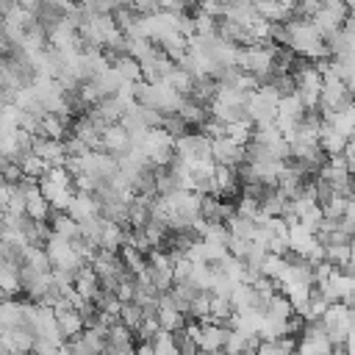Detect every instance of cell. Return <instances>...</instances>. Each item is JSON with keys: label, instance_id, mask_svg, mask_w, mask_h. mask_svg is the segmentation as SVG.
<instances>
[{"label": "cell", "instance_id": "ba28073f", "mask_svg": "<svg viewBox=\"0 0 355 355\" xmlns=\"http://www.w3.org/2000/svg\"><path fill=\"white\" fill-rule=\"evenodd\" d=\"M31 153L39 155L47 166H61L67 153H64V141H53V139H44V136H33L31 139Z\"/></svg>", "mask_w": 355, "mask_h": 355}, {"label": "cell", "instance_id": "ac0fdd59", "mask_svg": "<svg viewBox=\"0 0 355 355\" xmlns=\"http://www.w3.org/2000/svg\"><path fill=\"white\" fill-rule=\"evenodd\" d=\"M111 67H114V72L122 78V83H139V80H141L139 61H133V58H130V55H125V53L114 55V58H111Z\"/></svg>", "mask_w": 355, "mask_h": 355}, {"label": "cell", "instance_id": "5b68a950", "mask_svg": "<svg viewBox=\"0 0 355 355\" xmlns=\"http://www.w3.org/2000/svg\"><path fill=\"white\" fill-rule=\"evenodd\" d=\"M211 161L214 164H222V166H241L244 164V147L233 144L227 136H219L211 141Z\"/></svg>", "mask_w": 355, "mask_h": 355}, {"label": "cell", "instance_id": "3957f363", "mask_svg": "<svg viewBox=\"0 0 355 355\" xmlns=\"http://www.w3.org/2000/svg\"><path fill=\"white\" fill-rule=\"evenodd\" d=\"M225 338H227V327L225 324H216L211 319H202L191 341H194L197 352H216V349L225 347Z\"/></svg>", "mask_w": 355, "mask_h": 355}, {"label": "cell", "instance_id": "bcb514c9", "mask_svg": "<svg viewBox=\"0 0 355 355\" xmlns=\"http://www.w3.org/2000/svg\"><path fill=\"white\" fill-rule=\"evenodd\" d=\"M225 250H227V255L244 261V258H247V250H250V241H247V239H233V236H227Z\"/></svg>", "mask_w": 355, "mask_h": 355}, {"label": "cell", "instance_id": "7402d4cb", "mask_svg": "<svg viewBox=\"0 0 355 355\" xmlns=\"http://www.w3.org/2000/svg\"><path fill=\"white\" fill-rule=\"evenodd\" d=\"M178 116L186 122V128H189V130H197V128H200V122L208 116V108L186 97V100L180 103V108H178Z\"/></svg>", "mask_w": 355, "mask_h": 355}, {"label": "cell", "instance_id": "d4e9b609", "mask_svg": "<svg viewBox=\"0 0 355 355\" xmlns=\"http://www.w3.org/2000/svg\"><path fill=\"white\" fill-rule=\"evenodd\" d=\"M225 136H227L233 144L244 147V144H250V139H252V122H250L247 116H241V119H236V122H227V125H225Z\"/></svg>", "mask_w": 355, "mask_h": 355}, {"label": "cell", "instance_id": "f546056e", "mask_svg": "<svg viewBox=\"0 0 355 355\" xmlns=\"http://www.w3.org/2000/svg\"><path fill=\"white\" fill-rule=\"evenodd\" d=\"M275 114H283V116H288V119L300 122V119L305 116V108H302L300 97L291 92V94H283V97L277 100V108H275Z\"/></svg>", "mask_w": 355, "mask_h": 355}, {"label": "cell", "instance_id": "83f0119b", "mask_svg": "<svg viewBox=\"0 0 355 355\" xmlns=\"http://www.w3.org/2000/svg\"><path fill=\"white\" fill-rule=\"evenodd\" d=\"M17 164H19V169H22V178H31V180H39V178L47 172V164H44L39 155H33L31 150L22 153Z\"/></svg>", "mask_w": 355, "mask_h": 355}, {"label": "cell", "instance_id": "f35d334b", "mask_svg": "<svg viewBox=\"0 0 355 355\" xmlns=\"http://www.w3.org/2000/svg\"><path fill=\"white\" fill-rule=\"evenodd\" d=\"M122 305L125 302H133V294H136V286H133V277L130 275H125V277H119V283L114 286V291H111Z\"/></svg>", "mask_w": 355, "mask_h": 355}, {"label": "cell", "instance_id": "836d02e7", "mask_svg": "<svg viewBox=\"0 0 355 355\" xmlns=\"http://www.w3.org/2000/svg\"><path fill=\"white\" fill-rule=\"evenodd\" d=\"M225 227H227V236H233V239H247V241H250V236H252V230H255V222H252V219H244V216H230V219L225 222Z\"/></svg>", "mask_w": 355, "mask_h": 355}, {"label": "cell", "instance_id": "d590c367", "mask_svg": "<svg viewBox=\"0 0 355 355\" xmlns=\"http://www.w3.org/2000/svg\"><path fill=\"white\" fill-rule=\"evenodd\" d=\"M147 344L153 347V352H155V355H178L175 336H172V333H166V330H158Z\"/></svg>", "mask_w": 355, "mask_h": 355}, {"label": "cell", "instance_id": "c3c4849f", "mask_svg": "<svg viewBox=\"0 0 355 355\" xmlns=\"http://www.w3.org/2000/svg\"><path fill=\"white\" fill-rule=\"evenodd\" d=\"M341 3H344V6L349 8V11H352V6H355V0H341Z\"/></svg>", "mask_w": 355, "mask_h": 355}, {"label": "cell", "instance_id": "52a82bcc", "mask_svg": "<svg viewBox=\"0 0 355 355\" xmlns=\"http://www.w3.org/2000/svg\"><path fill=\"white\" fill-rule=\"evenodd\" d=\"M130 147V139H128V133H125V128L119 125V122H114V125H105L103 130H100V150L103 153H108V155H122L125 150Z\"/></svg>", "mask_w": 355, "mask_h": 355}, {"label": "cell", "instance_id": "9c48e42d", "mask_svg": "<svg viewBox=\"0 0 355 355\" xmlns=\"http://www.w3.org/2000/svg\"><path fill=\"white\" fill-rule=\"evenodd\" d=\"M36 183H39V194L50 202V211H55V214H67V208H69L75 191H72V189H64V186H55V183H50L47 178H39Z\"/></svg>", "mask_w": 355, "mask_h": 355}, {"label": "cell", "instance_id": "6da1fadb", "mask_svg": "<svg viewBox=\"0 0 355 355\" xmlns=\"http://www.w3.org/2000/svg\"><path fill=\"white\" fill-rule=\"evenodd\" d=\"M172 153H175V158H180L186 164H194L200 158H211V139H205L200 130H186V133L175 136Z\"/></svg>", "mask_w": 355, "mask_h": 355}, {"label": "cell", "instance_id": "4dcf8cb0", "mask_svg": "<svg viewBox=\"0 0 355 355\" xmlns=\"http://www.w3.org/2000/svg\"><path fill=\"white\" fill-rule=\"evenodd\" d=\"M230 313H233V305H230V300H227V297H214V294H211L208 319H211V322H216V324H225V322L230 319Z\"/></svg>", "mask_w": 355, "mask_h": 355}, {"label": "cell", "instance_id": "60d3db41", "mask_svg": "<svg viewBox=\"0 0 355 355\" xmlns=\"http://www.w3.org/2000/svg\"><path fill=\"white\" fill-rule=\"evenodd\" d=\"M322 11H327V14H330V17H333L338 25H341L347 17H352V11H349V8H347L341 0H322Z\"/></svg>", "mask_w": 355, "mask_h": 355}, {"label": "cell", "instance_id": "8d00e7d4", "mask_svg": "<svg viewBox=\"0 0 355 355\" xmlns=\"http://www.w3.org/2000/svg\"><path fill=\"white\" fill-rule=\"evenodd\" d=\"M141 316H144V311L136 305V302H125L122 308H119V324H125L130 333L139 327V322H141Z\"/></svg>", "mask_w": 355, "mask_h": 355}, {"label": "cell", "instance_id": "44dd1931", "mask_svg": "<svg viewBox=\"0 0 355 355\" xmlns=\"http://www.w3.org/2000/svg\"><path fill=\"white\" fill-rule=\"evenodd\" d=\"M164 83L169 86V89H175L180 97H189V92H191V86H194V78H191V72H186L183 67H172L166 75H164Z\"/></svg>", "mask_w": 355, "mask_h": 355}, {"label": "cell", "instance_id": "7dc6e473", "mask_svg": "<svg viewBox=\"0 0 355 355\" xmlns=\"http://www.w3.org/2000/svg\"><path fill=\"white\" fill-rule=\"evenodd\" d=\"M266 252H272V255H288V241L286 239H277V236H272L269 239V244H266Z\"/></svg>", "mask_w": 355, "mask_h": 355}, {"label": "cell", "instance_id": "277c9868", "mask_svg": "<svg viewBox=\"0 0 355 355\" xmlns=\"http://www.w3.org/2000/svg\"><path fill=\"white\" fill-rule=\"evenodd\" d=\"M53 316H55V327H58V333H61V338H64V341H69V338L80 336V330L86 327V324H83V319H80V313H78L75 308H69L64 300L53 308Z\"/></svg>", "mask_w": 355, "mask_h": 355}, {"label": "cell", "instance_id": "484cf974", "mask_svg": "<svg viewBox=\"0 0 355 355\" xmlns=\"http://www.w3.org/2000/svg\"><path fill=\"white\" fill-rule=\"evenodd\" d=\"M266 316H272V319H277V322H286L291 313H294V308L288 305V300L277 291V294H272L266 302H263V308H261Z\"/></svg>", "mask_w": 355, "mask_h": 355}, {"label": "cell", "instance_id": "f1b7e54d", "mask_svg": "<svg viewBox=\"0 0 355 355\" xmlns=\"http://www.w3.org/2000/svg\"><path fill=\"white\" fill-rule=\"evenodd\" d=\"M92 80H94V86L100 89V94H103V97H111V94L122 86V78L114 72V67H105V69H103V72H97Z\"/></svg>", "mask_w": 355, "mask_h": 355}, {"label": "cell", "instance_id": "4316f807", "mask_svg": "<svg viewBox=\"0 0 355 355\" xmlns=\"http://www.w3.org/2000/svg\"><path fill=\"white\" fill-rule=\"evenodd\" d=\"M155 50H158V47H155L150 39H141V36L125 39V55H130L133 61H144V58H150Z\"/></svg>", "mask_w": 355, "mask_h": 355}, {"label": "cell", "instance_id": "f6af8a7d", "mask_svg": "<svg viewBox=\"0 0 355 355\" xmlns=\"http://www.w3.org/2000/svg\"><path fill=\"white\" fill-rule=\"evenodd\" d=\"M0 180L8 183V186H17V183L22 180V169H19V164H17V161H6L3 169H0Z\"/></svg>", "mask_w": 355, "mask_h": 355}, {"label": "cell", "instance_id": "ee69618b", "mask_svg": "<svg viewBox=\"0 0 355 355\" xmlns=\"http://www.w3.org/2000/svg\"><path fill=\"white\" fill-rule=\"evenodd\" d=\"M197 130H200L205 139H211V141H214V139H219V136H225V125H222V122H216V119H211V116H205V119L200 122V128H197Z\"/></svg>", "mask_w": 355, "mask_h": 355}, {"label": "cell", "instance_id": "30bf717a", "mask_svg": "<svg viewBox=\"0 0 355 355\" xmlns=\"http://www.w3.org/2000/svg\"><path fill=\"white\" fill-rule=\"evenodd\" d=\"M67 216H72L75 222L94 219V216H100V200H97L94 194L75 191V194H72V202H69V208H67Z\"/></svg>", "mask_w": 355, "mask_h": 355}, {"label": "cell", "instance_id": "8992f818", "mask_svg": "<svg viewBox=\"0 0 355 355\" xmlns=\"http://www.w3.org/2000/svg\"><path fill=\"white\" fill-rule=\"evenodd\" d=\"M155 322H158V330H166V333H175L186 324V316L172 305L169 294H158V302H155Z\"/></svg>", "mask_w": 355, "mask_h": 355}, {"label": "cell", "instance_id": "74e56055", "mask_svg": "<svg viewBox=\"0 0 355 355\" xmlns=\"http://www.w3.org/2000/svg\"><path fill=\"white\" fill-rule=\"evenodd\" d=\"M200 239L208 241V244H227V227H225V222H208V227H205V233Z\"/></svg>", "mask_w": 355, "mask_h": 355}, {"label": "cell", "instance_id": "603a6c76", "mask_svg": "<svg viewBox=\"0 0 355 355\" xmlns=\"http://www.w3.org/2000/svg\"><path fill=\"white\" fill-rule=\"evenodd\" d=\"M50 214H53L50 211V202L39 191H33V194L25 197V219H31V222H47Z\"/></svg>", "mask_w": 355, "mask_h": 355}, {"label": "cell", "instance_id": "d6a6232c", "mask_svg": "<svg viewBox=\"0 0 355 355\" xmlns=\"http://www.w3.org/2000/svg\"><path fill=\"white\" fill-rule=\"evenodd\" d=\"M105 347H133V333L125 324L114 322L105 333Z\"/></svg>", "mask_w": 355, "mask_h": 355}, {"label": "cell", "instance_id": "b9f144b4", "mask_svg": "<svg viewBox=\"0 0 355 355\" xmlns=\"http://www.w3.org/2000/svg\"><path fill=\"white\" fill-rule=\"evenodd\" d=\"M319 8H322V0H294V11H291V17L311 19Z\"/></svg>", "mask_w": 355, "mask_h": 355}, {"label": "cell", "instance_id": "8fae6325", "mask_svg": "<svg viewBox=\"0 0 355 355\" xmlns=\"http://www.w3.org/2000/svg\"><path fill=\"white\" fill-rule=\"evenodd\" d=\"M69 122H72V116L42 114V119H39V133H36V136H44V139H53V141H64V139L69 136Z\"/></svg>", "mask_w": 355, "mask_h": 355}, {"label": "cell", "instance_id": "7a4b0ae2", "mask_svg": "<svg viewBox=\"0 0 355 355\" xmlns=\"http://www.w3.org/2000/svg\"><path fill=\"white\" fill-rule=\"evenodd\" d=\"M286 25V47L294 53V55H302L311 44H316L322 36L316 33V28L311 25V19H300V17H291L283 22Z\"/></svg>", "mask_w": 355, "mask_h": 355}, {"label": "cell", "instance_id": "7c38bea8", "mask_svg": "<svg viewBox=\"0 0 355 355\" xmlns=\"http://www.w3.org/2000/svg\"><path fill=\"white\" fill-rule=\"evenodd\" d=\"M322 119L336 133H341L344 139H352V130H355V105L352 103L344 105V108H338V111H333V114H322Z\"/></svg>", "mask_w": 355, "mask_h": 355}, {"label": "cell", "instance_id": "1f68e13d", "mask_svg": "<svg viewBox=\"0 0 355 355\" xmlns=\"http://www.w3.org/2000/svg\"><path fill=\"white\" fill-rule=\"evenodd\" d=\"M200 216L208 222H222V200L214 194H200Z\"/></svg>", "mask_w": 355, "mask_h": 355}, {"label": "cell", "instance_id": "7bdbcfd3", "mask_svg": "<svg viewBox=\"0 0 355 355\" xmlns=\"http://www.w3.org/2000/svg\"><path fill=\"white\" fill-rule=\"evenodd\" d=\"M97 186H100V180H97V178H92V175H86V172H80V175H75V178H72V191L94 194V191H97Z\"/></svg>", "mask_w": 355, "mask_h": 355}, {"label": "cell", "instance_id": "4fadbf2b", "mask_svg": "<svg viewBox=\"0 0 355 355\" xmlns=\"http://www.w3.org/2000/svg\"><path fill=\"white\" fill-rule=\"evenodd\" d=\"M125 236H128V230H125L122 225L103 219L100 236H97V250H111V252H116V250L125 244Z\"/></svg>", "mask_w": 355, "mask_h": 355}, {"label": "cell", "instance_id": "ffe728a7", "mask_svg": "<svg viewBox=\"0 0 355 355\" xmlns=\"http://www.w3.org/2000/svg\"><path fill=\"white\" fill-rule=\"evenodd\" d=\"M47 227H50L53 236H61L67 241H75L78 239V222L72 216H67V214H55L53 211L50 219H47Z\"/></svg>", "mask_w": 355, "mask_h": 355}, {"label": "cell", "instance_id": "e575fe53", "mask_svg": "<svg viewBox=\"0 0 355 355\" xmlns=\"http://www.w3.org/2000/svg\"><path fill=\"white\" fill-rule=\"evenodd\" d=\"M263 277H269V280H280L283 277V272H286V258H280V255H272V252H266V258H263V263H261V269H258Z\"/></svg>", "mask_w": 355, "mask_h": 355}, {"label": "cell", "instance_id": "ab89813d", "mask_svg": "<svg viewBox=\"0 0 355 355\" xmlns=\"http://www.w3.org/2000/svg\"><path fill=\"white\" fill-rule=\"evenodd\" d=\"M191 266H194V263H191L189 258L175 255V258H172V283H183V280H189Z\"/></svg>", "mask_w": 355, "mask_h": 355}, {"label": "cell", "instance_id": "e0dca14e", "mask_svg": "<svg viewBox=\"0 0 355 355\" xmlns=\"http://www.w3.org/2000/svg\"><path fill=\"white\" fill-rule=\"evenodd\" d=\"M19 324H25L22 322V300L3 297L0 300V327L8 330V327H19Z\"/></svg>", "mask_w": 355, "mask_h": 355}, {"label": "cell", "instance_id": "5bb4252c", "mask_svg": "<svg viewBox=\"0 0 355 355\" xmlns=\"http://www.w3.org/2000/svg\"><path fill=\"white\" fill-rule=\"evenodd\" d=\"M347 141H349V139H344V136H341V133H336L327 122H322L316 144H319V150L324 153V158H330V155H341V150L347 147Z\"/></svg>", "mask_w": 355, "mask_h": 355}, {"label": "cell", "instance_id": "9a60e30c", "mask_svg": "<svg viewBox=\"0 0 355 355\" xmlns=\"http://www.w3.org/2000/svg\"><path fill=\"white\" fill-rule=\"evenodd\" d=\"M0 294L3 297H19L22 280H19V263H3L0 266Z\"/></svg>", "mask_w": 355, "mask_h": 355}, {"label": "cell", "instance_id": "2e32d148", "mask_svg": "<svg viewBox=\"0 0 355 355\" xmlns=\"http://www.w3.org/2000/svg\"><path fill=\"white\" fill-rule=\"evenodd\" d=\"M230 305H233V311H244V308H258L261 311V300H258V294H255V288L252 286H244V283H233V288H230Z\"/></svg>", "mask_w": 355, "mask_h": 355}, {"label": "cell", "instance_id": "cb8c5ba5", "mask_svg": "<svg viewBox=\"0 0 355 355\" xmlns=\"http://www.w3.org/2000/svg\"><path fill=\"white\" fill-rule=\"evenodd\" d=\"M19 266H28L33 272H50V261L44 255V247H36V244H28L19 255Z\"/></svg>", "mask_w": 355, "mask_h": 355}, {"label": "cell", "instance_id": "d6986e66", "mask_svg": "<svg viewBox=\"0 0 355 355\" xmlns=\"http://www.w3.org/2000/svg\"><path fill=\"white\" fill-rule=\"evenodd\" d=\"M352 197H344V194H338V191H330L327 197H322L319 200V211H322V219H341L344 216V211H347V202H349Z\"/></svg>", "mask_w": 355, "mask_h": 355}]
</instances>
